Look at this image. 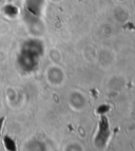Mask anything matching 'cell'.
Here are the masks:
<instances>
[{
    "label": "cell",
    "mask_w": 135,
    "mask_h": 151,
    "mask_svg": "<svg viewBox=\"0 0 135 151\" xmlns=\"http://www.w3.org/2000/svg\"><path fill=\"white\" fill-rule=\"evenodd\" d=\"M3 122H4V117H1V119H0V132H1V128H2Z\"/></svg>",
    "instance_id": "7a4b0ae2"
},
{
    "label": "cell",
    "mask_w": 135,
    "mask_h": 151,
    "mask_svg": "<svg viewBox=\"0 0 135 151\" xmlns=\"http://www.w3.org/2000/svg\"><path fill=\"white\" fill-rule=\"evenodd\" d=\"M109 134H110V129H109V124H108L107 117L103 116L101 119H100L99 131H98L97 136H96L95 139L96 146L99 147V148L105 146L108 141V137H109Z\"/></svg>",
    "instance_id": "6da1fadb"
}]
</instances>
